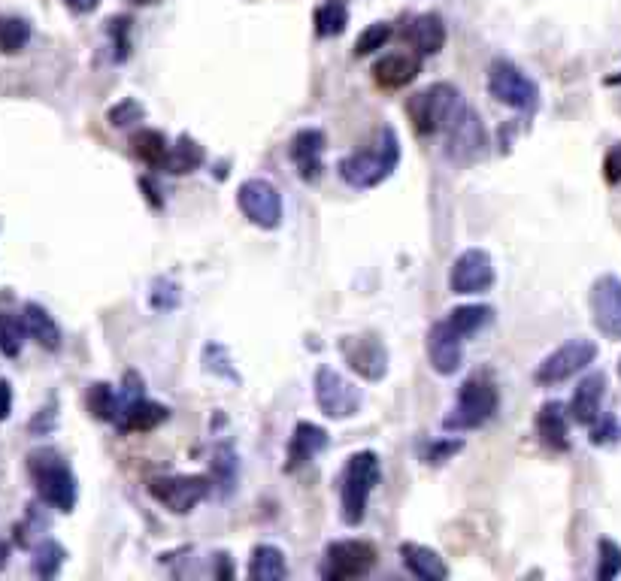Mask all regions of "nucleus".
I'll return each mask as SVG.
<instances>
[{
	"mask_svg": "<svg viewBox=\"0 0 621 581\" xmlns=\"http://www.w3.org/2000/svg\"><path fill=\"white\" fill-rule=\"evenodd\" d=\"M25 345V321L16 312H0V352L7 358H19Z\"/></svg>",
	"mask_w": 621,
	"mask_h": 581,
	"instance_id": "31",
	"label": "nucleus"
},
{
	"mask_svg": "<svg viewBox=\"0 0 621 581\" xmlns=\"http://www.w3.org/2000/svg\"><path fill=\"white\" fill-rule=\"evenodd\" d=\"M340 352L349 364L352 373H358L367 382H379L388 373V348L376 333H361V336H343Z\"/></svg>",
	"mask_w": 621,
	"mask_h": 581,
	"instance_id": "13",
	"label": "nucleus"
},
{
	"mask_svg": "<svg viewBox=\"0 0 621 581\" xmlns=\"http://www.w3.org/2000/svg\"><path fill=\"white\" fill-rule=\"evenodd\" d=\"M403 37L419 55H437L446 46V25L437 13H425V16H416L409 22Z\"/></svg>",
	"mask_w": 621,
	"mask_h": 581,
	"instance_id": "23",
	"label": "nucleus"
},
{
	"mask_svg": "<svg viewBox=\"0 0 621 581\" xmlns=\"http://www.w3.org/2000/svg\"><path fill=\"white\" fill-rule=\"evenodd\" d=\"M600 563H597V578H615L621 572V548L612 539H600L597 545Z\"/></svg>",
	"mask_w": 621,
	"mask_h": 581,
	"instance_id": "37",
	"label": "nucleus"
},
{
	"mask_svg": "<svg viewBox=\"0 0 621 581\" xmlns=\"http://www.w3.org/2000/svg\"><path fill=\"white\" fill-rule=\"evenodd\" d=\"M31 40V25L25 19H13V16H4L0 19V52L4 55H16L28 46Z\"/></svg>",
	"mask_w": 621,
	"mask_h": 581,
	"instance_id": "33",
	"label": "nucleus"
},
{
	"mask_svg": "<svg viewBox=\"0 0 621 581\" xmlns=\"http://www.w3.org/2000/svg\"><path fill=\"white\" fill-rule=\"evenodd\" d=\"M88 412L100 421H113L116 418V406H119V394L107 385V382H94L88 388Z\"/></svg>",
	"mask_w": 621,
	"mask_h": 581,
	"instance_id": "34",
	"label": "nucleus"
},
{
	"mask_svg": "<svg viewBox=\"0 0 621 581\" xmlns=\"http://www.w3.org/2000/svg\"><path fill=\"white\" fill-rule=\"evenodd\" d=\"M603 394H606V376H603V373H591V376H585V379L576 385V391H573V400H570V406H567V415H570L576 424L591 427V424L600 418Z\"/></svg>",
	"mask_w": 621,
	"mask_h": 581,
	"instance_id": "18",
	"label": "nucleus"
},
{
	"mask_svg": "<svg viewBox=\"0 0 621 581\" xmlns=\"http://www.w3.org/2000/svg\"><path fill=\"white\" fill-rule=\"evenodd\" d=\"M131 152H134L143 164H149V167H164V158H167V152H170V143H167V137H164L161 131H155V128H140V131L131 137Z\"/></svg>",
	"mask_w": 621,
	"mask_h": 581,
	"instance_id": "28",
	"label": "nucleus"
},
{
	"mask_svg": "<svg viewBox=\"0 0 621 581\" xmlns=\"http://www.w3.org/2000/svg\"><path fill=\"white\" fill-rule=\"evenodd\" d=\"M143 119V106L137 100H122L119 106L110 109V125L113 128H125L131 122H140Z\"/></svg>",
	"mask_w": 621,
	"mask_h": 581,
	"instance_id": "38",
	"label": "nucleus"
},
{
	"mask_svg": "<svg viewBox=\"0 0 621 581\" xmlns=\"http://www.w3.org/2000/svg\"><path fill=\"white\" fill-rule=\"evenodd\" d=\"M285 575H288V563H285V554L276 545H258L252 551L249 578H255V581H279Z\"/></svg>",
	"mask_w": 621,
	"mask_h": 581,
	"instance_id": "26",
	"label": "nucleus"
},
{
	"mask_svg": "<svg viewBox=\"0 0 621 581\" xmlns=\"http://www.w3.org/2000/svg\"><path fill=\"white\" fill-rule=\"evenodd\" d=\"M349 25V7L343 0H325L316 10V34L319 37H340Z\"/></svg>",
	"mask_w": 621,
	"mask_h": 581,
	"instance_id": "30",
	"label": "nucleus"
},
{
	"mask_svg": "<svg viewBox=\"0 0 621 581\" xmlns=\"http://www.w3.org/2000/svg\"><path fill=\"white\" fill-rule=\"evenodd\" d=\"M22 321H25V333L37 345H43L46 352H55V348H61V327L55 324V318L40 303H28L25 312H22Z\"/></svg>",
	"mask_w": 621,
	"mask_h": 581,
	"instance_id": "25",
	"label": "nucleus"
},
{
	"mask_svg": "<svg viewBox=\"0 0 621 581\" xmlns=\"http://www.w3.org/2000/svg\"><path fill=\"white\" fill-rule=\"evenodd\" d=\"M618 376H621V361H618Z\"/></svg>",
	"mask_w": 621,
	"mask_h": 581,
	"instance_id": "46",
	"label": "nucleus"
},
{
	"mask_svg": "<svg viewBox=\"0 0 621 581\" xmlns=\"http://www.w3.org/2000/svg\"><path fill=\"white\" fill-rule=\"evenodd\" d=\"M325 146H328V140H325V134L319 128H303V131L294 134L288 155H291L294 167L300 170L303 182H316L322 176V170H325V161H322Z\"/></svg>",
	"mask_w": 621,
	"mask_h": 581,
	"instance_id": "17",
	"label": "nucleus"
},
{
	"mask_svg": "<svg viewBox=\"0 0 621 581\" xmlns=\"http://www.w3.org/2000/svg\"><path fill=\"white\" fill-rule=\"evenodd\" d=\"M128 31H131V19H110V34H113V43L119 46V61H125L128 58V49H131V43H128Z\"/></svg>",
	"mask_w": 621,
	"mask_h": 581,
	"instance_id": "40",
	"label": "nucleus"
},
{
	"mask_svg": "<svg viewBox=\"0 0 621 581\" xmlns=\"http://www.w3.org/2000/svg\"><path fill=\"white\" fill-rule=\"evenodd\" d=\"M494 285V264L485 249H467L455 258L449 273L452 294H482Z\"/></svg>",
	"mask_w": 621,
	"mask_h": 581,
	"instance_id": "14",
	"label": "nucleus"
},
{
	"mask_svg": "<svg viewBox=\"0 0 621 581\" xmlns=\"http://www.w3.org/2000/svg\"><path fill=\"white\" fill-rule=\"evenodd\" d=\"M603 173H606V182H612V185L621 182V146H612V152L606 155Z\"/></svg>",
	"mask_w": 621,
	"mask_h": 581,
	"instance_id": "41",
	"label": "nucleus"
},
{
	"mask_svg": "<svg viewBox=\"0 0 621 581\" xmlns=\"http://www.w3.org/2000/svg\"><path fill=\"white\" fill-rule=\"evenodd\" d=\"M464 448V442L461 439H443V442H431L428 448H425V463H446L449 457H455L458 451Z\"/></svg>",
	"mask_w": 621,
	"mask_h": 581,
	"instance_id": "39",
	"label": "nucleus"
},
{
	"mask_svg": "<svg viewBox=\"0 0 621 581\" xmlns=\"http://www.w3.org/2000/svg\"><path fill=\"white\" fill-rule=\"evenodd\" d=\"M537 433L546 448L552 451H567L570 448V415L564 403H546L537 415Z\"/></svg>",
	"mask_w": 621,
	"mask_h": 581,
	"instance_id": "24",
	"label": "nucleus"
},
{
	"mask_svg": "<svg viewBox=\"0 0 621 581\" xmlns=\"http://www.w3.org/2000/svg\"><path fill=\"white\" fill-rule=\"evenodd\" d=\"M7 557H10V548H7L4 542H0V569L7 566Z\"/></svg>",
	"mask_w": 621,
	"mask_h": 581,
	"instance_id": "44",
	"label": "nucleus"
},
{
	"mask_svg": "<svg viewBox=\"0 0 621 581\" xmlns=\"http://www.w3.org/2000/svg\"><path fill=\"white\" fill-rule=\"evenodd\" d=\"M376 566V548L364 539H340L325 548L322 578L325 581H352L364 578Z\"/></svg>",
	"mask_w": 621,
	"mask_h": 581,
	"instance_id": "7",
	"label": "nucleus"
},
{
	"mask_svg": "<svg viewBox=\"0 0 621 581\" xmlns=\"http://www.w3.org/2000/svg\"><path fill=\"white\" fill-rule=\"evenodd\" d=\"M213 473H216V482L222 485V491H228L237 479V457H234V448L231 445H219L216 454H213Z\"/></svg>",
	"mask_w": 621,
	"mask_h": 581,
	"instance_id": "36",
	"label": "nucleus"
},
{
	"mask_svg": "<svg viewBox=\"0 0 621 581\" xmlns=\"http://www.w3.org/2000/svg\"><path fill=\"white\" fill-rule=\"evenodd\" d=\"M446 321L455 327V333L470 339V336H476L479 330H485L494 321V309L491 306H479V303L476 306H458V309L449 312Z\"/></svg>",
	"mask_w": 621,
	"mask_h": 581,
	"instance_id": "29",
	"label": "nucleus"
},
{
	"mask_svg": "<svg viewBox=\"0 0 621 581\" xmlns=\"http://www.w3.org/2000/svg\"><path fill=\"white\" fill-rule=\"evenodd\" d=\"M64 4H67L73 13L85 16V13H94V10L100 7V0H64Z\"/></svg>",
	"mask_w": 621,
	"mask_h": 581,
	"instance_id": "43",
	"label": "nucleus"
},
{
	"mask_svg": "<svg viewBox=\"0 0 621 581\" xmlns=\"http://www.w3.org/2000/svg\"><path fill=\"white\" fill-rule=\"evenodd\" d=\"M597 358V345L591 339H567L561 348L537 367V382L540 385H561L567 379H573L576 373H582L588 364H594Z\"/></svg>",
	"mask_w": 621,
	"mask_h": 581,
	"instance_id": "9",
	"label": "nucleus"
},
{
	"mask_svg": "<svg viewBox=\"0 0 621 581\" xmlns=\"http://www.w3.org/2000/svg\"><path fill=\"white\" fill-rule=\"evenodd\" d=\"M497 406H500V397H497L494 382L488 376H470L461 385L458 403L443 424L446 430H476L497 415Z\"/></svg>",
	"mask_w": 621,
	"mask_h": 581,
	"instance_id": "5",
	"label": "nucleus"
},
{
	"mask_svg": "<svg viewBox=\"0 0 621 581\" xmlns=\"http://www.w3.org/2000/svg\"><path fill=\"white\" fill-rule=\"evenodd\" d=\"M167 415H170L167 406L152 403L146 397H137L131 403H122L113 421L119 424L122 433H146V430H155L158 424H164Z\"/></svg>",
	"mask_w": 621,
	"mask_h": 581,
	"instance_id": "19",
	"label": "nucleus"
},
{
	"mask_svg": "<svg viewBox=\"0 0 621 581\" xmlns=\"http://www.w3.org/2000/svg\"><path fill=\"white\" fill-rule=\"evenodd\" d=\"M419 73H422V61L416 55H403V52L385 55L373 64V82L379 88H388V91H397V88L409 85Z\"/></svg>",
	"mask_w": 621,
	"mask_h": 581,
	"instance_id": "20",
	"label": "nucleus"
},
{
	"mask_svg": "<svg viewBox=\"0 0 621 581\" xmlns=\"http://www.w3.org/2000/svg\"><path fill=\"white\" fill-rule=\"evenodd\" d=\"M488 91H491L494 100L519 109V112H534L537 103H540L537 82L528 73H522L512 61H503V58H497L488 67Z\"/></svg>",
	"mask_w": 621,
	"mask_h": 581,
	"instance_id": "6",
	"label": "nucleus"
},
{
	"mask_svg": "<svg viewBox=\"0 0 621 581\" xmlns=\"http://www.w3.org/2000/svg\"><path fill=\"white\" fill-rule=\"evenodd\" d=\"M67 560V551L55 539H43L34 551V575L40 578H55Z\"/></svg>",
	"mask_w": 621,
	"mask_h": 581,
	"instance_id": "32",
	"label": "nucleus"
},
{
	"mask_svg": "<svg viewBox=\"0 0 621 581\" xmlns=\"http://www.w3.org/2000/svg\"><path fill=\"white\" fill-rule=\"evenodd\" d=\"M467 109L461 91L449 82H437L428 85L422 91H416L406 100V115L416 134L422 137H434V134H446V128L458 119V115Z\"/></svg>",
	"mask_w": 621,
	"mask_h": 581,
	"instance_id": "2",
	"label": "nucleus"
},
{
	"mask_svg": "<svg viewBox=\"0 0 621 581\" xmlns=\"http://www.w3.org/2000/svg\"><path fill=\"white\" fill-rule=\"evenodd\" d=\"M379 479H382V463L376 451H358L349 457L343 470V488H340V509L349 527H358L367 518V503Z\"/></svg>",
	"mask_w": 621,
	"mask_h": 581,
	"instance_id": "4",
	"label": "nucleus"
},
{
	"mask_svg": "<svg viewBox=\"0 0 621 581\" xmlns=\"http://www.w3.org/2000/svg\"><path fill=\"white\" fill-rule=\"evenodd\" d=\"M397 164H400V140L394 128H382L367 149L346 155L337 164V170L343 182L352 188H376L397 170Z\"/></svg>",
	"mask_w": 621,
	"mask_h": 581,
	"instance_id": "1",
	"label": "nucleus"
},
{
	"mask_svg": "<svg viewBox=\"0 0 621 581\" xmlns=\"http://www.w3.org/2000/svg\"><path fill=\"white\" fill-rule=\"evenodd\" d=\"M591 312L600 333L621 339V279L618 276H600L591 285Z\"/></svg>",
	"mask_w": 621,
	"mask_h": 581,
	"instance_id": "15",
	"label": "nucleus"
},
{
	"mask_svg": "<svg viewBox=\"0 0 621 581\" xmlns=\"http://www.w3.org/2000/svg\"><path fill=\"white\" fill-rule=\"evenodd\" d=\"M328 448V433L325 427L313 424V421H300L294 427V436L288 442V463L285 470H297L303 463H309L316 454H322Z\"/></svg>",
	"mask_w": 621,
	"mask_h": 581,
	"instance_id": "21",
	"label": "nucleus"
},
{
	"mask_svg": "<svg viewBox=\"0 0 621 581\" xmlns=\"http://www.w3.org/2000/svg\"><path fill=\"white\" fill-rule=\"evenodd\" d=\"M391 25L388 22H376V25H367L361 34H358V40H355V55L358 58H364V55H373V52H379L388 40H391Z\"/></svg>",
	"mask_w": 621,
	"mask_h": 581,
	"instance_id": "35",
	"label": "nucleus"
},
{
	"mask_svg": "<svg viewBox=\"0 0 621 581\" xmlns=\"http://www.w3.org/2000/svg\"><path fill=\"white\" fill-rule=\"evenodd\" d=\"M203 146L197 140H191L188 134H182L176 140V146H170L167 158H164V170L173 173V176H182V173H191L203 164Z\"/></svg>",
	"mask_w": 621,
	"mask_h": 581,
	"instance_id": "27",
	"label": "nucleus"
},
{
	"mask_svg": "<svg viewBox=\"0 0 621 581\" xmlns=\"http://www.w3.org/2000/svg\"><path fill=\"white\" fill-rule=\"evenodd\" d=\"M400 560L406 566V572H412L422 581H446L449 578V566L446 560L428 548V545H419V542H403L400 545Z\"/></svg>",
	"mask_w": 621,
	"mask_h": 581,
	"instance_id": "22",
	"label": "nucleus"
},
{
	"mask_svg": "<svg viewBox=\"0 0 621 581\" xmlns=\"http://www.w3.org/2000/svg\"><path fill=\"white\" fill-rule=\"evenodd\" d=\"M10 412H13V388L10 382L0 379V421H7Z\"/></svg>",
	"mask_w": 621,
	"mask_h": 581,
	"instance_id": "42",
	"label": "nucleus"
},
{
	"mask_svg": "<svg viewBox=\"0 0 621 581\" xmlns=\"http://www.w3.org/2000/svg\"><path fill=\"white\" fill-rule=\"evenodd\" d=\"M213 491V482L206 476H158L149 482V494L173 515L194 512Z\"/></svg>",
	"mask_w": 621,
	"mask_h": 581,
	"instance_id": "8",
	"label": "nucleus"
},
{
	"mask_svg": "<svg viewBox=\"0 0 621 581\" xmlns=\"http://www.w3.org/2000/svg\"><path fill=\"white\" fill-rule=\"evenodd\" d=\"M237 203L243 215L261 230H276L282 224V194L267 179H246L237 191Z\"/></svg>",
	"mask_w": 621,
	"mask_h": 581,
	"instance_id": "12",
	"label": "nucleus"
},
{
	"mask_svg": "<svg viewBox=\"0 0 621 581\" xmlns=\"http://www.w3.org/2000/svg\"><path fill=\"white\" fill-rule=\"evenodd\" d=\"M428 361L440 376H455L464 364V336L449 321H437L428 333Z\"/></svg>",
	"mask_w": 621,
	"mask_h": 581,
	"instance_id": "16",
	"label": "nucleus"
},
{
	"mask_svg": "<svg viewBox=\"0 0 621 581\" xmlns=\"http://www.w3.org/2000/svg\"><path fill=\"white\" fill-rule=\"evenodd\" d=\"M316 403L319 409L334 418V421H343V418H352L358 409H361V391L346 379L340 376L337 370L331 367H319L316 370Z\"/></svg>",
	"mask_w": 621,
	"mask_h": 581,
	"instance_id": "11",
	"label": "nucleus"
},
{
	"mask_svg": "<svg viewBox=\"0 0 621 581\" xmlns=\"http://www.w3.org/2000/svg\"><path fill=\"white\" fill-rule=\"evenodd\" d=\"M488 149V134L479 115L467 106L458 119L446 128V158L455 164H476Z\"/></svg>",
	"mask_w": 621,
	"mask_h": 581,
	"instance_id": "10",
	"label": "nucleus"
},
{
	"mask_svg": "<svg viewBox=\"0 0 621 581\" xmlns=\"http://www.w3.org/2000/svg\"><path fill=\"white\" fill-rule=\"evenodd\" d=\"M28 470L40 500L58 512H73L76 506V476L70 463L55 448H37L28 454Z\"/></svg>",
	"mask_w": 621,
	"mask_h": 581,
	"instance_id": "3",
	"label": "nucleus"
},
{
	"mask_svg": "<svg viewBox=\"0 0 621 581\" xmlns=\"http://www.w3.org/2000/svg\"><path fill=\"white\" fill-rule=\"evenodd\" d=\"M131 4H140V7H149V4H155V0H131Z\"/></svg>",
	"mask_w": 621,
	"mask_h": 581,
	"instance_id": "45",
	"label": "nucleus"
}]
</instances>
